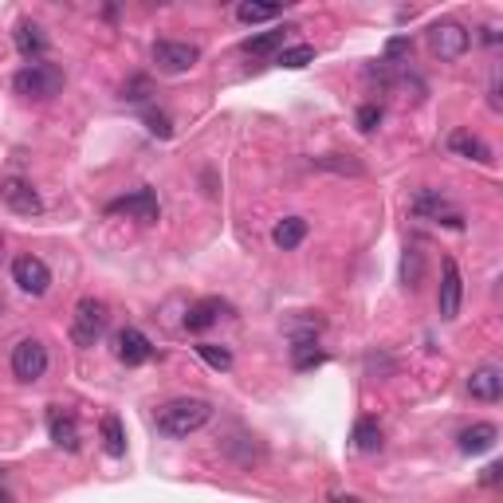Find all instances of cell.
<instances>
[{
    "instance_id": "cell-26",
    "label": "cell",
    "mask_w": 503,
    "mask_h": 503,
    "mask_svg": "<svg viewBox=\"0 0 503 503\" xmlns=\"http://www.w3.org/2000/svg\"><path fill=\"white\" fill-rule=\"evenodd\" d=\"M236 16H240V24H263V20H276L279 4H252V0H244V4L236 8Z\"/></svg>"
},
{
    "instance_id": "cell-31",
    "label": "cell",
    "mask_w": 503,
    "mask_h": 503,
    "mask_svg": "<svg viewBox=\"0 0 503 503\" xmlns=\"http://www.w3.org/2000/svg\"><path fill=\"white\" fill-rule=\"evenodd\" d=\"M405 51H413V40H409V35H393V40L386 43V63H393L397 56H405Z\"/></svg>"
},
{
    "instance_id": "cell-7",
    "label": "cell",
    "mask_w": 503,
    "mask_h": 503,
    "mask_svg": "<svg viewBox=\"0 0 503 503\" xmlns=\"http://www.w3.org/2000/svg\"><path fill=\"white\" fill-rule=\"evenodd\" d=\"M43 370H48V346L40 342V338H24V342H16L12 350V373L20 381H40Z\"/></svg>"
},
{
    "instance_id": "cell-13",
    "label": "cell",
    "mask_w": 503,
    "mask_h": 503,
    "mask_svg": "<svg viewBox=\"0 0 503 503\" xmlns=\"http://www.w3.org/2000/svg\"><path fill=\"white\" fill-rule=\"evenodd\" d=\"M12 40H16V51H20L24 59L40 63L43 56H48V35H43L40 24L20 20V24H16V32H12Z\"/></svg>"
},
{
    "instance_id": "cell-3",
    "label": "cell",
    "mask_w": 503,
    "mask_h": 503,
    "mask_svg": "<svg viewBox=\"0 0 503 503\" xmlns=\"http://www.w3.org/2000/svg\"><path fill=\"white\" fill-rule=\"evenodd\" d=\"M12 87L24 98H56L63 90V71L56 63H28L12 75Z\"/></svg>"
},
{
    "instance_id": "cell-21",
    "label": "cell",
    "mask_w": 503,
    "mask_h": 503,
    "mask_svg": "<svg viewBox=\"0 0 503 503\" xmlns=\"http://www.w3.org/2000/svg\"><path fill=\"white\" fill-rule=\"evenodd\" d=\"M98 433H103V448L111 456H122L126 452V433H122V420H118L114 413L103 417V425H98Z\"/></svg>"
},
{
    "instance_id": "cell-2",
    "label": "cell",
    "mask_w": 503,
    "mask_h": 503,
    "mask_svg": "<svg viewBox=\"0 0 503 503\" xmlns=\"http://www.w3.org/2000/svg\"><path fill=\"white\" fill-rule=\"evenodd\" d=\"M106 326H111V307L95 295L79 299L75 315H71V338H75V346H95L106 334Z\"/></svg>"
},
{
    "instance_id": "cell-10",
    "label": "cell",
    "mask_w": 503,
    "mask_h": 503,
    "mask_svg": "<svg viewBox=\"0 0 503 503\" xmlns=\"http://www.w3.org/2000/svg\"><path fill=\"white\" fill-rule=\"evenodd\" d=\"M460 299H464V279H460V268L456 260H444V271H441V291H436V307H441V318L452 323L460 315Z\"/></svg>"
},
{
    "instance_id": "cell-19",
    "label": "cell",
    "mask_w": 503,
    "mask_h": 503,
    "mask_svg": "<svg viewBox=\"0 0 503 503\" xmlns=\"http://www.w3.org/2000/svg\"><path fill=\"white\" fill-rule=\"evenodd\" d=\"M303 236H307V221H303V216H283V221L271 228V244L283 248V252L299 248V244H303Z\"/></svg>"
},
{
    "instance_id": "cell-33",
    "label": "cell",
    "mask_w": 503,
    "mask_h": 503,
    "mask_svg": "<svg viewBox=\"0 0 503 503\" xmlns=\"http://www.w3.org/2000/svg\"><path fill=\"white\" fill-rule=\"evenodd\" d=\"M499 480H503V464H488V468L480 472V483H483V488H496Z\"/></svg>"
},
{
    "instance_id": "cell-16",
    "label": "cell",
    "mask_w": 503,
    "mask_h": 503,
    "mask_svg": "<svg viewBox=\"0 0 503 503\" xmlns=\"http://www.w3.org/2000/svg\"><path fill=\"white\" fill-rule=\"evenodd\" d=\"M448 150L460 153V158H468V161H480V166H488V161H491V145L483 142L480 134H472V130H456L452 138H448Z\"/></svg>"
},
{
    "instance_id": "cell-8",
    "label": "cell",
    "mask_w": 503,
    "mask_h": 503,
    "mask_svg": "<svg viewBox=\"0 0 503 503\" xmlns=\"http://www.w3.org/2000/svg\"><path fill=\"white\" fill-rule=\"evenodd\" d=\"M12 283L24 295H43L51 287V271L40 255H16L12 260Z\"/></svg>"
},
{
    "instance_id": "cell-4",
    "label": "cell",
    "mask_w": 503,
    "mask_h": 503,
    "mask_svg": "<svg viewBox=\"0 0 503 503\" xmlns=\"http://www.w3.org/2000/svg\"><path fill=\"white\" fill-rule=\"evenodd\" d=\"M413 213L420 216V221H436V224H448V228H464V213L441 193V189H417V193H413Z\"/></svg>"
},
{
    "instance_id": "cell-30",
    "label": "cell",
    "mask_w": 503,
    "mask_h": 503,
    "mask_svg": "<svg viewBox=\"0 0 503 503\" xmlns=\"http://www.w3.org/2000/svg\"><path fill=\"white\" fill-rule=\"evenodd\" d=\"M417 279H420V252L409 248L405 252V287H417Z\"/></svg>"
},
{
    "instance_id": "cell-15",
    "label": "cell",
    "mask_w": 503,
    "mask_h": 503,
    "mask_svg": "<svg viewBox=\"0 0 503 503\" xmlns=\"http://www.w3.org/2000/svg\"><path fill=\"white\" fill-rule=\"evenodd\" d=\"M150 358H153L150 338H145L138 326H126V331L118 334V362H126V365H142V362H150Z\"/></svg>"
},
{
    "instance_id": "cell-9",
    "label": "cell",
    "mask_w": 503,
    "mask_h": 503,
    "mask_svg": "<svg viewBox=\"0 0 503 503\" xmlns=\"http://www.w3.org/2000/svg\"><path fill=\"white\" fill-rule=\"evenodd\" d=\"M106 213L111 216H134V221H142V224H153L158 221V193H153V189H134V193L111 200Z\"/></svg>"
},
{
    "instance_id": "cell-25",
    "label": "cell",
    "mask_w": 503,
    "mask_h": 503,
    "mask_svg": "<svg viewBox=\"0 0 503 503\" xmlns=\"http://www.w3.org/2000/svg\"><path fill=\"white\" fill-rule=\"evenodd\" d=\"M315 166L318 169H331V173H350V177H362V161H354L350 158V153H346V158H342V153H323V158H315Z\"/></svg>"
},
{
    "instance_id": "cell-18",
    "label": "cell",
    "mask_w": 503,
    "mask_h": 503,
    "mask_svg": "<svg viewBox=\"0 0 503 503\" xmlns=\"http://www.w3.org/2000/svg\"><path fill=\"white\" fill-rule=\"evenodd\" d=\"M48 428H51V441H56L59 448H67V452H75V448H79V425H75V417H71V413L51 409Z\"/></svg>"
},
{
    "instance_id": "cell-20",
    "label": "cell",
    "mask_w": 503,
    "mask_h": 503,
    "mask_svg": "<svg viewBox=\"0 0 503 503\" xmlns=\"http://www.w3.org/2000/svg\"><path fill=\"white\" fill-rule=\"evenodd\" d=\"M354 448L365 452V456L381 452V425L373 417H362L358 425H354Z\"/></svg>"
},
{
    "instance_id": "cell-24",
    "label": "cell",
    "mask_w": 503,
    "mask_h": 503,
    "mask_svg": "<svg viewBox=\"0 0 503 503\" xmlns=\"http://www.w3.org/2000/svg\"><path fill=\"white\" fill-rule=\"evenodd\" d=\"M326 362V354L318 350L315 342H295L291 346V365L295 370H315V365H323Z\"/></svg>"
},
{
    "instance_id": "cell-5",
    "label": "cell",
    "mask_w": 503,
    "mask_h": 503,
    "mask_svg": "<svg viewBox=\"0 0 503 503\" xmlns=\"http://www.w3.org/2000/svg\"><path fill=\"white\" fill-rule=\"evenodd\" d=\"M468 43H472L468 28L456 24V20H436L433 28H428V48H433V56H441L444 63L460 59L464 51H468Z\"/></svg>"
},
{
    "instance_id": "cell-34",
    "label": "cell",
    "mask_w": 503,
    "mask_h": 503,
    "mask_svg": "<svg viewBox=\"0 0 503 503\" xmlns=\"http://www.w3.org/2000/svg\"><path fill=\"white\" fill-rule=\"evenodd\" d=\"M331 503H362V499H358V496H334Z\"/></svg>"
},
{
    "instance_id": "cell-29",
    "label": "cell",
    "mask_w": 503,
    "mask_h": 503,
    "mask_svg": "<svg viewBox=\"0 0 503 503\" xmlns=\"http://www.w3.org/2000/svg\"><path fill=\"white\" fill-rule=\"evenodd\" d=\"M378 122H381V106L378 103H365L362 111H358V130L362 134H373V130H378Z\"/></svg>"
},
{
    "instance_id": "cell-11",
    "label": "cell",
    "mask_w": 503,
    "mask_h": 503,
    "mask_svg": "<svg viewBox=\"0 0 503 503\" xmlns=\"http://www.w3.org/2000/svg\"><path fill=\"white\" fill-rule=\"evenodd\" d=\"M468 393L475 401H483V405H496V401L503 397V370L496 362L475 365V370L468 373Z\"/></svg>"
},
{
    "instance_id": "cell-1",
    "label": "cell",
    "mask_w": 503,
    "mask_h": 503,
    "mask_svg": "<svg viewBox=\"0 0 503 503\" xmlns=\"http://www.w3.org/2000/svg\"><path fill=\"white\" fill-rule=\"evenodd\" d=\"M208 417H213V405H208L205 397H173V401H166V405L158 409V433L181 441V436L205 428Z\"/></svg>"
},
{
    "instance_id": "cell-32",
    "label": "cell",
    "mask_w": 503,
    "mask_h": 503,
    "mask_svg": "<svg viewBox=\"0 0 503 503\" xmlns=\"http://www.w3.org/2000/svg\"><path fill=\"white\" fill-rule=\"evenodd\" d=\"M145 126H150V134H158V138H169L173 134V126H169V118L166 114H145Z\"/></svg>"
},
{
    "instance_id": "cell-27",
    "label": "cell",
    "mask_w": 503,
    "mask_h": 503,
    "mask_svg": "<svg viewBox=\"0 0 503 503\" xmlns=\"http://www.w3.org/2000/svg\"><path fill=\"white\" fill-rule=\"evenodd\" d=\"M315 59V48H310V43H295V48H283L279 51V67H307V63Z\"/></svg>"
},
{
    "instance_id": "cell-17",
    "label": "cell",
    "mask_w": 503,
    "mask_h": 503,
    "mask_svg": "<svg viewBox=\"0 0 503 503\" xmlns=\"http://www.w3.org/2000/svg\"><path fill=\"white\" fill-rule=\"evenodd\" d=\"M496 436H499V428L491 420H475L472 428L460 433V452H468V456L488 452V448H496Z\"/></svg>"
},
{
    "instance_id": "cell-36",
    "label": "cell",
    "mask_w": 503,
    "mask_h": 503,
    "mask_svg": "<svg viewBox=\"0 0 503 503\" xmlns=\"http://www.w3.org/2000/svg\"><path fill=\"white\" fill-rule=\"evenodd\" d=\"M0 483H4V468H0Z\"/></svg>"
},
{
    "instance_id": "cell-23",
    "label": "cell",
    "mask_w": 503,
    "mask_h": 503,
    "mask_svg": "<svg viewBox=\"0 0 503 503\" xmlns=\"http://www.w3.org/2000/svg\"><path fill=\"white\" fill-rule=\"evenodd\" d=\"M291 28H271V32H263V35H252V40H244V51L248 56H268V51H283V35H287Z\"/></svg>"
},
{
    "instance_id": "cell-35",
    "label": "cell",
    "mask_w": 503,
    "mask_h": 503,
    "mask_svg": "<svg viewBox=\"0 0 503 503\" xmlns=\"http://www.w3.org/2000/svg\"><path fill=\"white\" fill-rule=\"evenodd\" d=\"M0 503H16V499L8 496V491H4V483H0Z\"/></svg>"
},
{
    "instance_id": "cell-6",
    "label": "cell",
    "mask_w": 503,
    "mask_h": 503,
    "mask_svg": "<svg viewBox=\"0 0 503 503\" xmlns=\"http://www.w3.org/2000/svg\"><path fill=\"white\" fill-rule=\"evenodd\" d=\"M197 59H200L197 43H181V40H158L153 43V63H158V71H166V75H185Z\"/></svg>"
},
{
    "instance_id": "cell-28",
    "label": "cell",
    "mask_w": 503,
    "mask_h": 503,
    "mask_svg": "<svg viewBox=\"0 0 503 503\" xmlns=\"http://www.w3.org/2000/svg\"><path fill=\"white\" fill-rule=\"evenodd\" d=\"M145 95H153V83H150V79H145V75H134L130 83L122 87V98H126V103H142Z\"/></svg>"
},
{
    "instance_id": "cell-22",
    "label": "cell",
    "mask_w": 503,
    "mask_h": 503,
    "mask_svg": "<svg viewBox=\"0 0 503 503\" xmlns=\"http://www.w3.org/2000/svg\"><path fill=\"white\" fill-rule=\"evenodd\" d=\"M197 354H200V362H205L208 370H216V373H228V370H232V350H228V346L200 342V346H197Z\"/></svg>"
},
{
    "instance_id": "cell-14",
    "label": "cell",
    "mask_w": 503,
    "mask_h": 503,
    "mask_svg": "<svg viewBox=\"0 0 503 503\" xmlns=\"http://www.w3.org/2000/svg\"><path fill=\"white\" fill-rule=\"evenodd\" d=\"M224 315H232V307H228L224 299L208 295V299H197V303L185 310V326L189 331H208V326H213L216 318H224Z\"/></svg>"
},
{
    "instance_id": "cell-12",
    "label": "cell",
    "mask_w": 503,
    "mask_h": 503,
    "mask_svg": "<svg viewBox=\"0 0 503 503\" xmlns=\"http://www.w3.org/2000/svg\"><path fill=\"white\" fill-rule=\"evenodd\" d=\"M0 197H4V205L12 208V213H20V216H35L43 208L40 193H35L32 181H24V177H8L4 185H0Z\"/></svg>"
}]
</instances>
